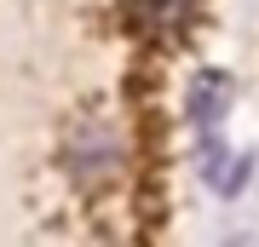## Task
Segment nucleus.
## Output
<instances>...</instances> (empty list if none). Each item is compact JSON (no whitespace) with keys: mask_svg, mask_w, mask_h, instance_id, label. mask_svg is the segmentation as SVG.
<instances>
[{"mask_svg":"<svg viewBox=\"0 0 259 247\" xmlns=\"http://www.w3.org/2000/svg\"><path fill=\"white\" fill-rule=\"evenodd\" d=\"M225 104H231V81H225V75H196V86H190V121L202 132H213L219 127V115H225Z\"/></svg>","mask_w":259,"mask_h":247,"instance_id":"7ed1b4c3","label":"nucleus"},{"mask_svg":"<svg viewBox=\"0 0 259 247\" xmlns=\"http://www.w3.org/2000/svg\"><path fill=\"white\" fill-rule=\"evenodd\" d=\"M64 161H69V173L81 178V184H104V178H115V173H121V132L110 127V121H87V127L69 138Z\"/></svg>","mask_w":259,"mask_h":247,"instance_id":"f257e3e1","label":"nucleus"},{"mask_svg":"<svg viewBox=\"0 0 259 247\" xmlns=\"http://www.w3.org/2000/svg\"><path fill=\"white\" fill-rule=\"evenodd\" d=\"M127 12H150V18H139V29H156V23H173L167 12H185V0H127Z\"/></svg>","mask_w":259,"mask_h":247,"instance_id":"20e7f679","label":"nucleus"},{"mask_svg":"<svg viewBox=\"0 0 259 247\" xmlns=\"http://www.w3.org/2000/svg\"><path fill=\"white\" fill-rule=\"evenodd\" d=\"M202 178H207L219 195H236L242 184L253 178V156H231V150L207 144V156H202Z\"/></svg>","mask_w":259,"mask_h":247,"instance_id":"f03ea898","label":"nucleus"}]
</instances>
